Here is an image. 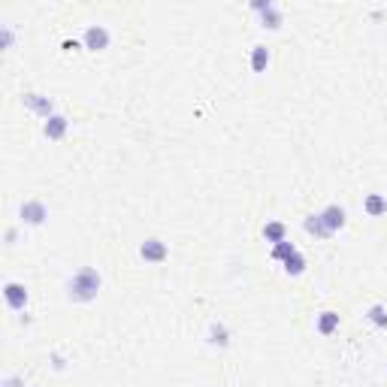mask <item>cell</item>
Here are the masks:
<instances>
[{
	"mask_svg": "<svg viewBox=\"0 0 387 387\" xmlns=\"http://www.w3.org/2000/svg\"><path fill=\"white\" fill-rule=\"evenodd\" d=\"M27 288L22 282H3V300H6V306L13 309V312H24L27 309Z\"/></svg>",
	"mask_w": 387,
	"mask_h": 387,
	"instance_id": "6",
	"label": "cell"
},
{
	"mask_svg": "<svg viewBox=\"0 0 387 387\" xmlns=\"http://www.w3.org/2000/svg\"><path fill=\"white\" fill-rule=\"evenodd\" d=\"M45 218H49V206H45L43 200H24L22 206H18V221H22L24 227H43L45 224Z\"/></svg>",
	"mask_w": 387,
	"mask_h": 387,
	"instance_id": "2",
	"label": "cell"
},
{
	"mask_svg": "<svg viewBox=\"0 0 387 387\" xmlns=\"http://www.w3.org/2000/svg\"><path fill=\"white\" fill-rule=\"evenodd\" d=\"M306 266H309V261H306V254H302L300 248L282 261V270H284V275H291V279H300V275L306 272Z\"/></svg>",
	"mask_w": 387,
	"mask_h": 387,
	"instance_id": "10",
	"label": "cell"
},
{
	"mask_svg": "<svg viewBox=\"0 0 387 387\" xmlns=\"http://www.w3.org/2000/svg\"><path fill=\"white\" fill-rule=\"evenodd\" d=\"M293 251H297V245H293V242H288V239H282V242H275L272 245V251H270V257H272V261H284V257H288V254H293Z\"/></svg>",
	"mask_w": 387,
	"mask_h": 387,
	"instance_id": "18",
	"label": "cell"
},
{
	"mask_svg": "<svg viewBox=\"0 0 387 387\" xmlns=\"http://www.w3.org/2000/svg\"><path fill=\"white\" fill-rule=\"evenodd\" d=\"M257 15H261V27H266V31H282L284 15H282V9L275 3L270 9H263V13H257Z\"/></svg>",
	"mask_w": 387,
	"mask_h": 387,
	"instance_id": "14",
	"label": "cell"
},
{
	"mask_svg": "<svg viewBox=\"0 0 387 387\" xmlns=\"http://www.w3.org/2000/svg\"><path fill=\"white\" fill-rule=\"evenodd\" d=\"M363 212L370 218L387 215V197H384V194H366V197H363Z\"/></svg>",
	"mask_w": 387,
	"mask_h": 387,
	"instance_id": "13",
	"label": "cell"
},
{
	"mask_svg": "<svg viewBox=\"0 0 387 387\" xmlns=\"http://www.w3.org/2000/svg\"><path fill=\"white\" fill-rule=\"evenodd\" d=\"M248 6H251L254 13H263V9L272 6V0H248Z\"/></svg>",
	"mask_w": 387,
	"mask_h": 387,
	"instance_id": "19",
	"label": "cell"
},
{
	"mask_svg": "<svg viewBox=\"0 0 387 387\" xmlns=\"http://www.w3.org/2000/svg\"><path fill=\"white\" fill-rule=\"evenodd\" d=\"M61 49H64V52H79V49H85V43H76V40H64V43H61Z\"/></svg>",
	"mask_w": 387,
	"mask_h": 387,
	"instance_id": "20",
	"label": "cell"
},
{
	"mask_svg": "<svg viewBox=\"0 0 387 387\" xmlns=\"http://www.w3.org/2000/svg\"><path fill=\"white\" fill-rule=\"evenodd\" d=\"M321 218H324V224L333 236L339 230H345V224H348V212H345V206H339V203H330V206L321 209Z\"/></svg>",
	"mask_w": 387,
	"mask_h": 387,
	"instance_id": "7",
	"label": "cell"
},
{
	"mask_svg": "<svg viewBox=\"0 0 387 387\" xmlns=\"http://www.w3.org/2000/svg\"><path fill=\"white\" fill-rule=\"evenodd\" d=\"M70 131V118L61 115V112H52L49 118H43V136L49 143H61Z\"/></svg>",
	"mask_w": 387,
	"mask_h": 387,
	"instance_id": "4",
	"label": "cell"
},
{
	"mask_svg": "<svg viewBox=\"0 0 387 387\" xmlns=\"http://www.w3.org/2000/svg\"><path fill=\"white\" fill-rule=\"evenodd\" d=\"M363 315H366V321H370L372 327H379V330H387V306H384V302H372V306L366 309Z\"/></svg>",
	"mask_w": 387,
	"mask_h": 387,
	"instance_id": "17",
	"label": "cell"
},
{
	"mask_svg": "<svg viewBox=\"0 0 387 387\" xmlns=\"http://www.w3.org/2000/svg\"><path fill=\"white\" fill-rule=\"evenodd\" d=\"M82 43H85V49L88 52H106L109 49V43H112V34H109V27L103 24H88V31L85 36H82Z\"/></svg>",
	"mask_w": 387,
	"mask_h": 387,
	"instance_id": "3",
	"label": "cell"
},
{
	"mask_svg": "<svg viewBox=\"0 0 387 387\" xmlns=\"http://www.w3.org/2000/svg\"><path fill=\"white\" fill-rule=\"evenodd\" d=\"M263 239L266 242H282V239H288V224L284 221H266L263 224Z\"/></svg>",
	"mask_w": 387,
	"mask_h": 387,
	"instance_id": "15",
	"label": "cell"
},
{
	"mask_svg": "<svg viewBox=\"0 0 387 387\" xmlns=\"http://www.w3.org/2000/svg\"><path fill=\"white\" fill-rule=\"evenodd\" d=\"M339 324H342V318H339V312H333V309H324L318 315V321H315V330L321 336H333L336 330H339Z\"/></svg>",
	"mask_w": 387,
	"mask_h": 387,
	"instance_id": "11",
	"label": "cell"
},
{
	"mask_svg": "<svg viewBox=\"0 0 387 387\" xmlns=\"http://www.w3.org/2000/svg\"><path fill=\"white\" fill-rule=\"evenodd\" d=\"M22 103L31 109V112L40 115V118H49L54 112V100L45 97V94H36V91H27V94H22Z\"/></svg>",
	"mask_w": 387,
	"mask_h": 387,
	"instance_id": "8",
	"label": "cell"
},
{
	"mask_svg": "<svg viewBox=\"0 0 387 387\" xmlns=\"http://www.w3.org/2000/svg\"><path fill=\"white\" fill-rule=\"evenodd\" d=\"M100 288H103V275L94 266H79L67 279V300L85 306V302H94L100 297Z\"/></svg>",
	"mask_w": 387,
	"mask_h": 387,
	"instance_id": "1",
	"label": "cell"
},
{
	"mask_svg": "<svg viewBox=\"0 0 387 387\" xmlns=\"http://www.w3.org/2000/svg\"><path fill=\"white\" fill-rule=\"evenodd\" d=\"M270 61H272V54H270V49L266 45H254L251 49V73H266V67H270Z\"/></svg>",
	"mask_w": 387,
	"mask_h": 387,
	"instance_id": "16",
	"label": "cell"
},
{
	"mask_svg": "<svg viewBox=\"0 0 387 387\" xmlns=\"http://www.w3.org/2000/svg\"><path fill=\"white\" fill-rule=\"evenodd\" d=\"M13 43H15V36H13V27L6 24V27H3V49L9 52V49H13Z\"/></svg>",
	"mask_w": 387,
	"mask_h": 387,
	"instance_id": "21",
	"label": "cell"
},
{
	"mask_svg": "<svg viewBox=\"0 0 387 387\" xmlns=\"http://www.w3.org/2000/svg\"><path fill=\"white\" fill-rule=\"evenodd\" d=\"M206 339H209V345L212 348H224L230 345V330H227V324H221V321H212L209 324V330H206Z\"/></svg>",
	"mask_w": 387,
	"mask_h": 387,
	"instance_id": "12",
	"label": "cell"
},
{
	"mask_svg": "<svg viewBox=\"0 0 387 387\" xmlns=\"http://www.w3.org/2000/svg\"><path fill=\"white\" fill-rule=\"evenodd\" d=\"M302 230H306L309 236H315L318 242H324V239H333V233H330L327 224H324V218H321V212H312V215L302 218Z\"/></svg>",
	"mask_w": 387,
	"mask_h": 387,
	"instance_id": "9",
	"label": "cell"
},
{
	"mask_svg": "<svg viewBox=\"0 0 387 387\" xmlns=\"http://www.w3.org/2000/svg\"><path fill=\"white\" fill-rule=\"evenodd\" d=\"M140 257H143L145 263L158 266V263H163L170 257V248H167V242H163V239L152 236V239H145V242L140 245Z\"/></svg>",
	"mask_w": 387,
	"mask_h": 387,
	"instance_id": "5",
	"label": "cell"
}]
</instances>
